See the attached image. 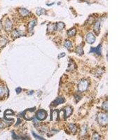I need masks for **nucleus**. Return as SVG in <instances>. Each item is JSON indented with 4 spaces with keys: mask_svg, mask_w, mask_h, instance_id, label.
I'll use <instances>...</instances> for the list:
<instances>
[{
    "mask_svg": "<svg viewBox=\"0 0 140 140\" xmlns=\"http://www.w3.org/2000/svg\"><path fill=\"white\" fill-rule=\"evenodd\" d=\"M35 107L34 108H32V109H28L27 110H25L23 113L22 115L23 118L27 120H31L34 118V112L35 111Z\"/></svg>",
    "mask_w": 140,
    "mask_h": 140,
    "instance_id": "obj_1",
    "label": "nucleus"
},
{
    "mask_svg": "<svg viewBox=\"0 0 140 140\" xmlns=\"http://www.w3.org/2000/svg\"><path fill=\"white\" fill-rule=\"evenodd\" d=\"M98 122L100 125H105L107 124V115L105 113H100L98 115Z\"/></svg>",
    "mask_w": 140,
    "mask_h": 140,
    "instance_id": "obj_2",
    "label": "nucleus"
},
{
    "mask_svg": "<svg viewBox=\"0 0 140 140\" xmlns=\"http://www.w3.org/2000/svg\"><path fill=\"white\" fill-rule=\"evenodd\" d=\"M88 86V81L86 80H82L81 81L78 85V89H79V91L80 92H83L85 90H86Z\"/></svg>",
    "mask_w": 140,
    "mask_h": 140,
    "instance_id": "obj_3",
    "label": "nucleus"
},
{
    "mask_svg": "<svg viewBox=\"0 0 140 140\" xmlns=\"http://www.w3.org/2000/svg\"><path fill=\"white\" fill-rule=\"evenodd\" d=\"M36 115H37V119L39 120H45L47 117L46 111H44V110H42V109L39 110V111L37 113Z\"/></svg>",
    "mask_w": 140,
    "mask_h": 140,
    "instance_id": "obj_4",
    "label": "nucleus"
},
{
    "mask_svg": "<svg viewBox=\"0 0 140 140\" xmlns=\"http://www.w3.org/2000/svg\"><path fill=\"white\" fill-rule=\"evenodd\" d=\"M90 53H96L100 55L102 54V45L100 44L96 48H91L90 51Z\"/></svg>",
    "mask_w": 140,
    "mask_h": 140,
    "instance_id": "obj_5",
    "label": "nucleus"
},
{
    "mask_svg": "<svg viewBox=\"0 0 140 140\" xmlns=\"http://www.w3.org/2000/svg\"><path fill=\"white\" fill-rule=\"evenodd\" d=\"M86 41L90 44H93L94 42L95 41V37L94 36L93 34L89 33L88 34L86 37Z\"/></svg>",
    "mask_w": 140,
    "mask_h": 140,
    "instance_id": "obj_6",
    "label": "nucleus"
},
{
    "mask_svg": "<svg viewBox=\"0 0 140 140\" xmlns=\"http://www.w3.org/2000/svg\"><path fill=\"white\" fill-rule=\"evenodd\" d=\"M65 102V98H63V97H58V98H56V99L52 102V106H54V107H55V106H57V105H58V104H60L64 103Z\"/></svg>",
    "mask_w": 140,
    "mask_h": 140,
    "instance_id": "obj_7",
    "label": "nucleus"
},
{
    "mask_svg": "<svg viewBox=\"0 0 140 140\" xmlns=\"http://www.w3.org/2000/svg\"><path fill=\"white\" fill-rule=\"evenodd\" d=\"M65 113H65V119H66V118L72 115V113L73 112V109L71 107H65Z\"/></svg>",
    "mask_w": 140,
    "mask_h": 140,
    "instance_id": "obj_8",
    "label": "nucleus"
},
{
    "mask_svg": "<svg viewBox=\"0 0 140 140\" xmlns=\"http://www.w3.org/2000/svg\"><path fill=\"white\" fill-rule=\"evenodd\" d=\"M5 29L7 32L11 31V29H12V22L10 20H8L5 23Z\"/></svg>",
    "mask_w": 140,
    "mask_h": 140,
    "instance_id": "obj_9",
    "label": "nucleus"
},
{
    "mask_svg": "<svg viewBox=\"0 0 140 140\" xmlns=\"http://www.w3.org/2000/svg\"><path fill=\"white\" fill-rule=\"evenodd\" d=\"M19 14L22 16H27L29 14V11L26 8H20L19 9Z\"/></svg>",
    "mask_w": 140,
    "mask_h": 140,
    "instance_id": "obj_10",
    "label": "nucleus"
},
{
    "mask_svg": "<svg viewBox=\"0 0 140 140\" xmlns=\"http://www.w3.org/2000/svg\"><path fill=\"white\" fill-rule=\"evenodd\" d=\"M100 22H97L95 24V26H94V31H95V32L96 33V34H99V33H100Z\"/></svg>",
    "mask_w": 140,
    "mask_h": 140,
    "instance_id": "obj_11",
    "label": "nucleus"
},
{
    "mask_svg": "<svg viewBox=\"0 0 140 140\" xmlns=\"http://www.w3.org/2000/svg\"><path fill=\"white\" fill-rule=\"evenodd\" d=\"M55 30H56V24H49L48 25V31L50 32H52Z\"/></svg>",
    "mask_w": 140,
    "mask_h": 140,
    "instance_id": "obj_12",
    "label": "nucleus"
},
{
    "mask_svg": "<svg viewBox=\"0 0 140 140\" xmlns=\"http://www.w3.org/2000/svg\"><path fill=\"white\" fill-rule=\"evenodd\" d=\"M58 110H55L52 112L51 114V120H57L58 119Z\"/></svg>",
    "mask_w": 140,
    "mask_h": 140,
    "instance_id": "obj_13",
    "label": "nucleus"
},
{
    "mask_svg": "<svg viewBox=\"0 0 140 140\" xmlns=\"http://www.w3.org/2000/svg\"><path fill=\"white\" fill-rule=\"evenodd\" d=\"M65 27V24L63 23V22H58L57 24H56V30H62L63 28Z\"/></svg>",
    "mask_w": 140,
    "mask_h": 140,
    "instance_id": "obj_14",
    "label": "nucleus"
},
{
    "mask_svg": "<svg viewBox=\"0 0 140 140\" xmlns=\"http://www.w3.org/2000/svg\"><path fill=\"white\" fill-rule=\"evenodd\" d=\"M37 24V20H34V21H32L30 22V23L28 25V27H29V29L30 32H32L33 31V28L35 26V25Z\"/></svg>",
    "mask_w": 140,
    "mask_h": 140,
    "instance_id": "obj_15",
    "label": "nucleus"
},
{
    "mask_svg": "<svg viewBox=\"0 0 140 140\" xmlns=\"http://www.w3.org/2000/svg\"><path fill=\"white\" fill-rule=\"evenodd\" d=\"M7 40L4 37H0V47L4 46L7 44Z\"/></svg>",
    "mask_w": 140,
    "mask_h": 140,
    "instance_id": "obj_16",
    "label": "nucleus"
},
{
    "mask_svg": "<svg viewBox=\"0 0 140 140\" xmlns=\"http://www.w3.org/2000/svg\"><path fill=\"white\" fill-rule=\"evenodd\" d=\"M69 127L71 130V132H72L74 134H75L76 133V127L75 126V125H74L72 123L69 125Z\"/></svg>",
    "mask_w": 140,
    "mask_h": 140,
    "instance_id": "obj_17",
    "label": "nucleus"
},
{
    "mask_svg": "<svg viewBox=\"0 0 140 140\" xmlns=\"http://www.w3.org/2000/svg\"><path fill=\"white\" fill-rule=\"evenodd\" d=\"M76 53L79 55H82L83 54V48L82 46H79L76 48Z\"/></svg>",
    "mask_w": 140,
    "mask_h": 140,
    "instance_id": "obj_18",
    "label": "nucleus"
},
{
    "mask_svg": "<svg viewBox=\"0 0 140 140\" xmlns=\"http://www.w3.org/2000/svg\"><path fill=\"white\" fill-rule=\"evenodd\" d=\"M65 48H67V49H71L72 48V43L70 41H66L65 43Z\"/></svg>",
    "mask_w": 140,
    "mask_h": 140,
    "instance_id": "obj_19",
    "label": "nucleus"
},
{
    "mask_svg": "<svg viewBox=\"0 0 140 140\" xmlns=\"http://www.w3.org/2000/svg\"><path fill=\"white\" fill-rule=\"evenodd\" d=\"M76 33V29H70V30H69V32H67V34H68V36H69V37H73L74 36L75 34Z\"/></svg>",
    "mask_w": 140,
    "mask_h": 140,
    "instance_id": "obj_20",
    "label": "nucleus"
},
{
    "mask_svg": "<svg viewBox=\"0 0 140 140\" xmlns=\"http://www.w3.org/2000/svg\"><path fill=\"white\" fill-rule=\"evenodd\" d=\"M12 137L14 140H27V138H23V137H20L18 136H17L14 131L12 132Z\"/></svg>",
    "mask_w": 140,
    "mask_h": 140,
    "instance_id": "obj_21",
    "label": "nucleus"
},
{
    "mask_svg": "<svg viewBox=\"0 0 140 140\" xmlns=\"http://www.w3.org/2000/svg\"><path fill=\"white\" fill-rule=\"evenodd\" d=\"M46 13V11L44 9V8H39L37 11V14L38 15H42V14H44Z\"/></svg>",
    "mask_w": 140,
    "mask_h": 140,
    "instance_id": "obj_22",
    "label": "nucleus"
},
{
    "mask_svg": "<svg viewBox=\"0 0 140 140\" xmlns=\"http://www.w3.org/2000/svg\"><path fill=\"white\" fill-rule=\"evenodd\" d=\"M22 34L20 32V31H18V30H14V32H13V36L14 37H20V35H22Z\"/></svg>",
    "mask_w": 140,
    "mask_h": 140,
    "instance_id": "obj_23",
    "label": "nucleus"
},
{
    "mask_svg": "<svg viewBox=\"0 0 140 140\" xmlns=\"http://www.w3.org/2000/svg\"><path fill=\"white\" fill-rule=\"evenodd\" d=\"M32 134H33V136L37 139V140H44V138H43V137H41L40 136H39V135H37L36 133H34V132H32Z\"/></svg>",
    "mask_w": 140,
    "mask_h": 140,
    "instance_id": "obj_24",
    "label": "nucleus"
},
{
    "mask_svg": "<svg viewBox=\"0 0 140 140\" xmlns=\"http://www.w3.org/2000/svg\"><path fill=\"white\" fill-rule=\"evenodd\" d=\"M14 113L13 111L10 110V109H8L5 111V116H8V115H14Z\"/></svg>",
    "mask_w": 140,
    "mask_h": 140,
    "instance_id": "obj_25",
    "label": "nucleus"
},
{
    "mask_svg": "<svg viewBox=\"0 0 140 140\" xmlns=\"http://www.w3.org/2000/svg\"><path fill=\"white\" fill-rule=\"evenodd\" d=\"M100 136L97 133H95L93 136V140H100Z\"/></svg>",
    "mask_w": 140,
    "mask_h": 140,
    "instance_id": "obj_26",
    "label": "nucleus"
},
{
    "mask_svg": "<svg viewBox=\"0 0 140 140\" xmlns=\"http://www.w3.org/2000/svg\"><path fill=\"white\" fill-rule=\"evenodd\" d=\"M86 125H84V126H83L82 127V130H81V134L82 135H84L86 133Z\"/></svg>",
    "mask_w": 140,
    "mask_h": 140,
    "instance_id": "obj_27",
    "label": "nucleus"
},
{
    "mask_svg": "<svg viewBox=\"0 0 140 140\" xmlns=\"http://www.w3.org/2000/svg\"><path fill=\"white\" fill-rule=\"evenodd\" d=\"M4 94V88L0 86V96L3 95Z\"/></svg>",
    "mask_w": 140,
    "mask_h": 140,
    "instance_id": "obj_28",
    "label": "nucleus"
},
{
    "mask_svg": "<svg viewBox=\"0 0 140 140\" xmlns=\"http://www.w3.org/2000/svg\"><path fill=\"white\" fill-rule=\"evenodd\" d=\"M102 108H103L104 110H107V101L104 102V104L102 105Z\"/></svg>",
    "mask_w": 140,
    "mask_h": 140,
    "instance_id": "obj_29",
    "label": "nucleus"
},
{
    "mask_svg": "<svg viewBox=\"0 0 140 140\" xmlns=\"http://www.w3.org/2000/svg\"><path fill=\"white\" fill-rule=\"evenodd\" d=\"M22 91V89L20 88H17V89H16V92H17V93L19 94Z\"/></svg>",
    "mask_w": 140,
    "mask_h": 140,
    "instance_id": "obj_30",
    "label": "nucleus"
},
{
    "mask_svg": "<svg viewBox=\"0 0 140 140\" xmlns=\"http://www.w3.org/2000/svg\"><path fill=\"white\" fill-rule=\"evenodd\" d=\"M64 56H65V53H63L62 54H60V55H59V56H58V58L60 59L61 57H64Z\"/></svg>",
    "mask_w": 140,
    "mask_h": 140,
    "instance_id": "obj_31",
    "label": "nucleus"
},
{
    "mask_svg": "<svg viewBox=\"0 0 140 140\" xmlns=\"http://www.w3.org/2000/svg\"><path fill=\"white\" fill-rule=\"evenodd\" d=\"M18 123H17L15 124V126L18 125H19V123H20V122H21V120H20V118H18Z\"/></svg>",
    "mask_w": 140,
    "mask_h": 140,
    "instance_id": "obj_32",
    "label": "nucleus"
},
{
    "mask_svg": "<svg viewBox=\"0 0 140 140\" xmlns=\"http://www.w3.org/2000/svg\"><path fill=\"white\" fill-rule=\"evenodd\" d=\"M3 126H4V125H3L2 123H0V129H1V128H2Z\"/></svg>",
    "mask_w": 140,
    "mask_h": 140,
    "instance_id": "obj_33",
    "label": "nucleus"
},
{
    "mask_svg": "<svg viewBox=\"0 0 140 140\" xmlns=\"http://www.w3.org/2000/svg\"><path fill=\"white\" fill-rule=\"evenodd\" d=\"M33 91H30V92H29V95H32V94H33Z\"/></svg>",
    "mask_w": 140,
    "mask_h": 140,
    "instance_id": "obj_34",
    "label": "nucleus"
},
{
    "mask_svg": "<svg viewBox=\"0 0 140 140\" xmlns=\"http://www.w3.org/2000/svg\"><path fill=\"white\" fill-rule=\"evenodd\" d=\"M1 22H0V29H1Z\"/></svg>",
    "mask_w": 140,
    "mask_h": 140,
    "instance_id": "obj_35",
    "label": "nucleus"
},
{
    "mask_svg": "<svg viewBox=\"0 0 140 140\" xmlns=\"http://www.w3.org/2000/svg\"><path fill=\"white\" fill-rule=\"evenodd\" d=\"M0 113H1V111H0Z\"/></svg>",
    "mask_w": 140,
    "mask_h": 140,
    "instance_id": "obj_36",
    "label": "nucleus"
}]
</instances>
